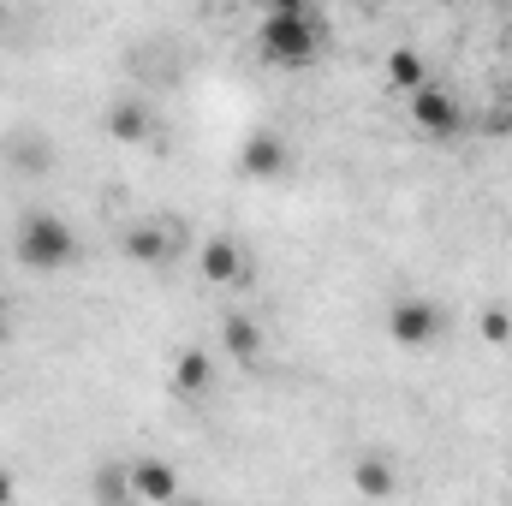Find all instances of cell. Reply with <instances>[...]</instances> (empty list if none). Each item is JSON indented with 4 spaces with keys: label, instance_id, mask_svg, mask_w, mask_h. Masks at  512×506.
<instances>
[{
    "label": "cell",
    "instance_id": "5",
    "mask_svg": "<svg viewBox=\"0 0 512 506\" xmlns=\"http://www.w3.org/2000/svg\"><path fill=\"white\" fill-rule=\"evenodd\" d=\"M292 167H298V149H292L286 131H274V126L245 131V143H239V179H251V185H280Z\"/></svg>",
    "mask_w": 512,
    "mask_h": 506
},
{
    "label": "cell",
    "instance_id": "11",
    "mask_svg": "<svg viewBox=\"0 0 512 506\" xmlns=\"http://www.w3.org/2000/svg\"><path fill=\"white\" fill-rule=\"evenodd\" d=\"M126 471H131V501H143V506H167L185 495L173 459H126Z\"/></svg>",
    "mask_w": 512,
    "mask_h": 506
},
{
    "label": "cell",
    "instance_id": "17",
    "mask_svg": "<svg viewBox=\"0 0 512 506\" xmlns=\"http://www.w3.org/2000/svg\"><path fill=\"white\" fill-rule=\"evenodd\" d=\"M316 0H262V12H310Z\"/></svg>",
    "mask_w": 512,
    "mask_h": 506
},
{
    "label": "cell",
    "instance_id": "7",
    "mask_svg": "<svg viewBox=\"0 0 512 506\" xmlns=\"http://www.w3.org/2000/svg\"><path fill=\"white\" fill-rule=\"evenodd\" d=\"M251 245L245 239H233V233H209L203 245H197V274L209 280V286H245L251 280Z\"/></svg>",
    "mask_w": 512,
    "mask_h": 506
},
{
    "label": "cell",
    "instance_id": "12",
    "mask_svg": "<svg viewBox=\"0 0 512 506\" xmlns=\"http://www.w3.org/2000/svg\"><path fill=\"white\" fill-rule=\"evenodd\" d=\"M405 483H399V459H387V453H364V459H352V495H364V501H393Z\"/></svg>",
    "mask_w": 512,
    "mask_h": 506
},
{
    "label": "cell",
    "instance_id": "2",
    "mask_svg": "<svg viewBox=\"0 0 512 506\" xmlns=\"http://www.w3.org/2000/svg\"><path fill=\"white\" fill-rule=\"evenodd\" d=\"M12 256H18V268H30V274H66V268H78L84 239H78V227H72L66 215L30 209V215L18 221V233H12Z\"/></svg>",
    "mask_w": 512,
    "mask_h": 506
},
{
    "label": "cell",
    "instance_id": "3",
    "mask_svg": "<svg viewBox=\"0 0 512 506\" xmlns=\"http://www.w3.org/2000/svg\"><path fill=\"white\" fill-rule=\"evenodd\" d=\"M447 328H453V310L429 292H405V298L387 304V340L399 352H429V346L447 340Z\"/></svg>",
    "mask_w": 512,
    "mask_h": 506
},
{
    "label": "cell",
    "instance_id": "19",
    "mask_svg": "<svg viewBox=\"0 0 512 506\" xmlns=\"http://www.w3.org/2000/svg\"><path fill=\"white\" fill-rule=\"evenodd\" d=\"M6 334H12V316H6V298H0V346H6Z\"/></svg>",
    "mask_w": 512,
    "mask_h": 506
},
{
    "label": "cell",
    "instance_id": "10",
    "mask_svg": "<svg viewBox=\"0 0 512 506\" xmlns=\"http://www.w3.org/2000/svg\"><path fill=\"white\" fill-rule=\"evenodd\" d=\"M102 137H114V143H149L155 137V102L149 96H114L102 108Z\"/></svg>",
    "mask_w": 512,
    "mask_h": 506
},
{
    "label": "cell",
    "instance_id": "14",
    "mask_svg": "<svg viewBox=\"0 0 512 506\" xmlns=\"http://www.w3.org/2000/svg\"><path fill=\"white\" fill-rule=\"evenodd\" d=\"M90 501H96V506H126V501H131V471H126V459H102V465L90 471Z\"/></svg>",
    "mask_w": 512,
    "mask_h": 506
},
{
    "label": "cell",
    "instance_id": "1",
    "mask_svg": "<svg viewBox=\"0 0 512 506\" xmlns=\"http://www.w3.org/2000/svg\"><path fill=\"white\" fill-rule=\"evenodd\" d=\"M322 48H328V24L316 18V6L310 12H262L256 18V54L268 66H280V72L316 66Z\"/></svg>",
    "mask_w": 512,
    "mask_h": 506
},
{
    "label": "cell",
    "instance_id": "15",
    "mask_svg": "<svg viewBox=\"0 0 512 506\" xmlns=\"http://www.w3.org/2000/svg\"><path fill=\"white\" fill-rule=\"evenodd\" d=\"M477 340L495 346V352H507L512 346V304H483L477 310Z\"/></svg>",
    "mask_w": 512,
    "mask_h": 506
},
{
    "label": "cell",
    "instance_id": "9",
    "mask_svg": "<svg viewBox=\"0 0 512 506\" xmlns=\"http://www.w3.org/2000/svg\"><path fill=\"white\" fill-rule=\"evenodd\" d=\"M221 352H227V364H239V370H262L268 334H262V322H256L251 310H227V316H221Z\"/></svg>",
    "mask_w": 512,
    "mask_h": 506
},
{
    "label": "cell",
    "instance_id": "13",
    "mask_svg": "<svg viewBox=\"0 0 512 506\" xmlns=\"http://www.w3.org/2000/svg\"><path fill=\"white\" fill-rule=\"evenodd\" d=\"M382 84H387V96H417L423 84H429V60L417 54V48H387V60H382Z\"/></svg>",
    "mask_w": 512,
    "mask_h": 506
},
{
    "label": "cell",
    "instance_id": "8",
    "mask_svg": "<svg viewBox=\"0 0 512 506\" xmlns=\"http://www.w3.org/2000/svg\"><path fill=\"white\" fill-rule=\"evenodd\" d=\"M167 387H173V399H185V405L209 399V393L221 387V370H215L209 346H179L173 364H167Z\"/></svg>",
    "mask_w": 512,
    "mask_h": 506
},
{
    "label": "cell",
    "instance_id": "18",
    "mask_svg": "<svg viewBox=\"0 0 512 506\" xmlns=\"http://www.w3.org/2000/svg\"><path fill=\"white\" fill-rule=\"evenodd\" d=\"M6 501H18V477H12V471L0 465V506H6Z\"/></svg>",
    "mask_w": 512,
    "mask_h": 506
},
{
    "label": "cell",
    "instance_id": "6",
    "mask_svg": "<svg viewBox=\"0 0 512 506\" xmlns=\"http://www.w3.org/2000/svg\"><path fill=\"white\" fill-rule=\"evenodd\" d=\"M405 102H411V131L429 137V143H453V137L465 131V102H459L447 84H435V78H429L417 96H405Z\"/></svg>",
    "mask_w": 512,
    "mask_h": 506
},
{
    "label": "cell",
    "instance_id": "16",
    "mask_svg": "<svg viewBox=\"0 0 512 506\" xmlns=\"http://www.w3.org/2000/svg\"><path fill=\"white\" fill-rule=\"evenodd\" d=\"M12 155H18L30 173H48V143H42V137H24V143H12Z\"/></svg>",
    "mask_w": 512,
    "mask_h": 506
},
{
    "label": "cell",
    "instance_id": "4",
    "mask_svg": "<svg viewBox=\"0 0 512 506\" xmlns=\"http://www.w3.org/2000/svg\"><path fill=\"white\" fill-rule=\"evenodd\" d=\"M120 251H126L131 268L167 274L179 262V251H185V227H179V215H137V221H126V233H120Z\"/></svg>",
    "mask_w": 512,
    "mask_h": 506
}]
</instances>
